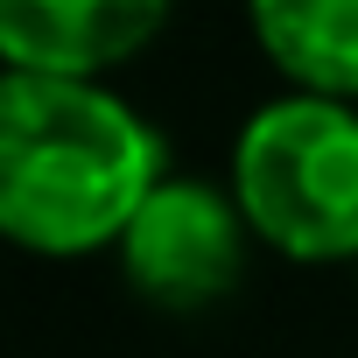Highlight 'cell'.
<instances>
[{
    "label": "cell",
    "instance_id": "3957f363",
    "mask_svg": "<svg viewBox=\"0 0 358 358\" xmlns=\"http://www.w3.org/2000/svg\"><path fill=\"white\" fill-rule=\"evenodd\" d=\"M246 232L253 225H246L239 197L197 183V176H169L127 225L120 260H127V281L155 309H211L239 281Z\"/></svg>",
    "mask_w": 358,
    "mask_h": 358
},
{
    "label": "cell",
    "instance_id": "7a4b0ae2",
    "mask_svg": "<svg viewBox=\"0 0 358 358\" xmlns=\"http://www.w3.org/2000/svg\"><path fill=\"white\" fill-rule=\"evenodd\" d=\"M232 197L288 260H358V113L344 99H274L239 127Z\"/></svg>",
    "mask_w": 358,
    "mask_h": 358
},
{
    "label": "cell",
    "instance_id": "277c9868",
    "mask_svg": "<svg viewBox=\"0 0 358 358\" xmlns=\"http://www.w3.org/2000/svg\"><path fill=\"white\" fill-rule=\"evenodd\" d=\"M169 0H0V57L36 78H99L141 57Z\"/></svg>",
    "mask_w": 358,
    "mask_h": 358
},
{
    "label": "cell",
    "instance_id": "6da1fadb",
    "mask_svg": "<svg viewBox=\"0 0 358 358\" xmlns=\"http://www.w3.org/2000/svg\"><path fill=\"white\" fill-rule=\"evenodd\" d=\"M162 183V134L99 78L8 71L0 85V232L15 246L50 260L120 246Z\"/></svg>",
    "mask_w": 358,
    "mask_h": 358
},
{
    "label": "cell",
    "instance_id": "5b68a950",
    "mask_svg": "<svg viewBox=\"0 0 358 358\" xmlns=\"http://www.w3.org/2000/svg\"><path fill=\"white\" fill-rule=\"evenodd\" d=\"M260 57L309 99H358V0H246Z\"/></svg>",
    "mask_w": 358,
    "mask_h": 358
}]
</instances>
